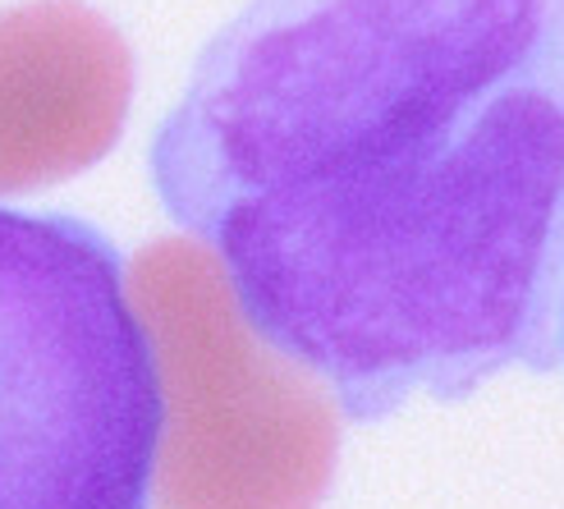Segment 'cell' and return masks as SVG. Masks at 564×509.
Returning a JSON list of instances; mask_svg holds the SVG:
<instances>
[{
    "label": "cell",
    "mask_w": 564,
    "mask_h": 509,
    "mask_svg": "<svg viewBox=\"0 0 564 509\" xmlns=\"http://www.w3.org/2000/svg\"><path fill=\"white\" fill-rule=\"evenodd\" d=\"M161 390L116 243L0 207V509H148Z\"/></svg>",
    "instance_id": "cell-2"
},
{
    "label": "cell",
    "mask_w": 564,
    "mask_h": 509,
    "mask_svg": "<svg viewBox=\"0 0 564 509\" xmlns=\"http://www.w3.org/2000/svg\"><path fill=\"white\" fill-rule=\"evenodd\" d=\"M124 290L161 390L156 509H317L340 455V404L248 326L216 252L156 239L129 262Z\"/></svg>",
    "instance_id": "cell-3"
},
{
    "label": "cell",
    "mask_w": 564,
    "mask_h": 509,
    "mask_svg": "<svg viewBox=\"0 0 564 509\" xmlns=\"http://www.w3.org/2000/svg\"><path fill=\"white\" fill-rule=\"evenodd\" d=\"M133 55L78 0L0 10V193H33L120 143Z\"/></svg>",
    "instance_id": "cell-4"
},
{
    "label": "cell",
    "mask_w": 564,
    "mask_h": 509,
    "mask_svg": "<svg viewBox=\"0 0 564 509\" xmlns=\"http://www.w3.org/2000/svg\"><path fill=\"white\" fill-rule=\"evenodd\" d=\"M560 339H564V307H560Z\"/></svg>",
    "instance_id": "cell-5"
},
{
    "label": "cell",
    "mask_w": 564,
    "mask_h": 509,
    "mask_svg": "<svg viewBox=\"0 0 564 509\" xmlns=\"http://www.w3.org/2000/svg\"><path fill=\"white\" fill-rule=\"evenodd\" d=\"M161 207L354 422L564 358V0H248L152 138Z\"/></svg>",
    "instance_id": "cell-1"
}]
</instances>
